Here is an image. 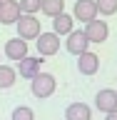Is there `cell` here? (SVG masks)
<instances>
[{
	"label": "cell",
	"instance_id": "6da1fadb",
	"mask_svg": "<svg viewBox=\"0 0 117 120\" xmlns=\"http://www.w3.org/2000/svg\"><path fill=\"white\" fill-rule=\"evenodd\" d=\"M55 90H57V80H55L52 73H37L35 78L30 80V93L35 98H40V100L50 98Z\"/></svg>",
	"mask_w": 117,
	"mask_h": 120
},
{
	"label": "cell",
	"instance_id": "7a4b0ae2",
	"mask_svg": "<svg viewBox=\"0 0 117 120\" xmlns=\"http://www.w3.org/2000/svg\"><path fill=\"white\" fill-rule=\"evenodd\" d=\"M15 25H18V38H20V40H25V43H28V40H35V38L43 33L40 20H37L35 15H20Z\"/></svg>",
	"mask_w": 117,
	"mask_h": 120
},
{
	"label": "cell",
	"instance_id": "3957f363",
	"mask_svg": "<svg viewBox=\"0 0 117 120\" xmlns=\"http://www.w3.org/2000/svg\"><path fill=\"white\" fill-rule=\"evenodd\" d=\"M35 45H37V55L40 58H50V55L60 52V38L55 33H40L35 38Z\"/></svg>",
	"mask_w": 117,
	"mask_h": 120
},
{
	"label": "cell",
	"instance_id": "277c9868",
	"mask_svg": "<svg viewBox=\"0 0 117 120\" xmlns=\"http://www.w3.org/2000/svg\"><path fill=\"white\" fill-rule=\"evenodd\" d=\"M82 33H85V38H87L90 43H105V40H107V38H110V25H107V22L105 20H90L87 25H85V30H82Z\"/></svg>",
	"mask_w": 117,
	"mask_h": 120
},
{
	"label": "cell",
	"instance_id": "5b68a950",
	"mask_svg": "<svg viewBox=\"0 0 117 120\" xmlns=\"http://www.w3.org/2000/svg\"><path fill=\"white\" fill-rule=\"evenodd\" d=\"M43 63L45 60L40 58V55H28V58H22L20 63H18V75L25 78V80H32L37 73H43V70H40Z\"/></svg>",
	"mask_w": 117,
	"mask_h": 120
},
{
	"label": "cell",
	"instance_id": "8992f818",
	"mask_svg": "<svg viewBox=\"0 0 117 120\" xmlns=\"http://www.w3.org/2000/svg\"><path fill=\"white\" fill-rule=\"evenodd\" d=\"M95 108L100 112H112V110H117V90H112V88H102L100 93L95 95Z\"/></svg>",
	"mask_w": 117,
	"mask_h": 120
},
{
	"label": "cell",
	"instance_id": "52a82bcc",
	"mask_svg": "<svg viewBox=\"0 0 117 120\" xmlns=\"http://www.w3.org/2000/svg\"><path fill=\"white\" fill-rule=\"evenodd\" d=\"M72 18H75V20H80V22H85V25H87L90 20H95V18H97V5H95V0H75Z\"/></svg>",
	"mask_w": 117,
	"mask_h": 120
},
{
	"label": "cell",
	"instance_id": "ba28073f",
	"mask_svg": "<svg viewBox=\"0 0 117 120\" xmlns=\"http://www.w3.org/2000/svg\"><path fill=\"white\" fill-rule=\"evenodd\" d=\"M65 48H67V52H70V55H82V52H87L90 40L85 38V33H82V30H72V33L67 35V40H65Z\"/></svg>",
	"mask_w": 117,
	"mask_h": 120
},
{
	"label": "cell",
	"instance_id": "9c48e42d",
	"mask_svg": "<svg viewBox=\"0 0 117 120\" xmlns=\"http://www.w3.org/2000/svg\"><path fill=\"white\" fill-rule=\"evenodd\" d=\"M5 58L7 60H15V63H20L22 58H28V43L20 40V38H10L5 43Z\"/></svg>",
	"mask_w": 117,
	"mask_h": 120
},
{
	"label": "cell",
	"instance_id": "30bf717a",
	"mask_svg": "<svg viewBox=\"0 0 117 120\" xmlns=\"http://www.w3.org/2000/svg\"><path fill=\"white\" fill-rule=\"evenodd\" d=\"M77 70H80V75H95L100 70V58L90 50L77 55Z\"/></svg>",
	"mask_w": 117,
	"mask_h": 120
},
{
	"label": "cell",
	"instance_id": "8fae6325",
	"mask_svg": "<svg viewBox=\"0 0 117 120\" xmlns=\"http://www.w3.org/2000/svg\"><path fill=\"white\" fill-rule=\"evenodd\" d=\"M75 30V18L72 15H67V13H60L57 18H52V33L55 35H70Z\"/></svg>",
	"mask_w": 117,
	"mask_h": 120
},
{
	"label": "cell",
	"instance_id": "7c38bea8",
	"mask_svg": "<svg viewBox=\"0 0 117 120\" xmlns=\"http://www.w3.org/2000/svg\"><path fill=\"white\" fill-rule=\"evenodd\" d=\"M65 120H92V108L87 103H72L65 110Z\"/></svg>",
	"mask_w": 117,
	"mask_h": 120
},
{
	"label": "cell",
	"instance_id": "4fadbf2b",
	"mask_svg": "<svg viewBox=\"0 0 117 120\" xmlns=\"http://www.w3.org/2000/svg\"><path fill=\"white\" fill-rule=\"evenodd\" d=\"M18 18H20L18 3H3V5H0V22H3V25H15Z\"/></svg>",
	"mask_w": 117,
	"mask_h": 120
},
{
	"label": "cell",
	"instance_id": "5bb4252c",
	"mask_svg": "<svg viewBox=\"0 0 117 120\" xmlns=\"http://www.w3.org/2000/svg\"><path fill=\"white\" fill-rule=\"evenodd\" d=\"M40 10L47 18H57L60 13H65V0H40Z\"/></svg>",
	"mask_w": 117,
	"mask_h": 120
},
{
	"label": "cell",
	"instance_id": "9a60e30c",
	"mask_svg": "<svg viewBox=\"0 0 117 120\" xmlns=\"http://www.w3.org/2000/svg\"><path fill=\"white\" fill-rule=\"evenodd\" d=\"M15 80H18V73H15V68L3 65V63H0V90L13 88V85H15Z\"/></svg>",
	"mask_w": 117,
	"mask_h": 120
},
{
	"label": "cell",
	"instance_id": "2e32d148",
	"mask_svg": "<svg viewBox=\"0 0 117 120\" xmlns=\"http://www.w3.org/2000/svg\"><path fill=\"white\" fill-rule=\"evenodd\" d=\"M20 8V15H35L40 10V0H15Z\"/></svg>",
	"mask_w": 117,
	"mask_h": 120
},
{
	"label": "cell",
	"instance_id": "e0dca14e",
	"mask_svg": "<svg viewBox=\"0 0 117 120\" xmlns=\"http://www.w3.org/2000/svg\"><path fill=\"white\" fill-rule=\"evenodd\" d=\"M10 120H35V112L28 105H18L13 110V115H10Z\"/></svg>",
	"mask_w": 117,
	"mask_h": 120
},
{
	"label": "cell",
	"instance_id": "ac0fdd59",
	"mask_svg": "<svg viewBox=\"0 0 117 120\" xmlns=\"http://www.w3.org/2000/svg\"><path fill=\"white\" fill-rule=\"evenodd\" d=\"M100 15H115L117 13V0H95Z\"/></svg>",
	"mask_w": 117,
	"mask_h": 120
},
{
	"label": "cell",
	"instance_id": "d6986e66",
	"mask_svg": "<svg viewBox=\"0 0 117 120\" xmlns=\"http://www.w3.org/2000/svg\"><path fill=\"white\" fill-rule=\"evenodd\" d=\"M105 120H117V110H112V112H107V115H105Z\"/></svg>",
	"mask_w": 117,
	"mask_h": 120
},
{
	"label": "cell",
	"instance_id": "ffe728a7",
	"mask_svg": "<svg viewBox=\"0 0 117 120\" xmlns=\"http://www.w3.org/2000/svg\"><path fill=\"white\" fill-rule=\"evenodd\" d=\"M3 3H15V0H0V5H3Z\"/></svg>",
	"mask_w": 117,
	"mask_h": 120
},
{
	"label": "cell",
	"instance_id": "44dd1931",
	"mask_svg": "<svg viewBox=\"0 0 117 120\" xmlns=\"http://www.w3.org/2000/svg\"><path fill=\"white\" fill-rule=\"evenodd\" d=\"M0 58H3V52H0Z\"/></svg>",
	"mask_w": 117,
	"mask_h": 120
}]
</instances>
